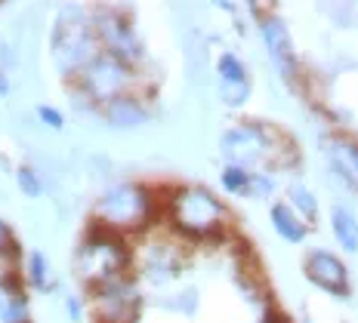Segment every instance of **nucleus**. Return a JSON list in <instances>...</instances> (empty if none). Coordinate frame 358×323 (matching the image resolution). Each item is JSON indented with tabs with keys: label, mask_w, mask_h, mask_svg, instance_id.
I'll return each mask as SVG.
<instances>
[{
	"label": "nucleus",
	"mask_w": 358,
	"mask_h": 323,
	"mask_svg": "<svg viewBox=\"0 0 358 323\" xmlns=\"http://www.w3.org/2000/svg\"><path fill=\"white\" fill-rule=\"evenodd\" d=\"M272 225H275V231H278L285 240H290V243H300V240L306 237V225L296 219V213L290 206L285 204H278L272 209Z\"/></svg>",
	"instance_id": "obj_12"
},
{
	"label": "nucleus",
	"mask_w": 358,
	"mask_h": 323,
	"mask_svg": "<svg viewBox=\"0 0 358 323\" xmlns=\"http://www.w3.org/2000/svg\"><path fill=\"white\" fill-rule=\"evenodd\" d=\"M102 222H108L111 228H139L152 219V194H145L143 188H115L102 197L99 204Z\"/></svg>",
	"instance_id": "obj_4"
},
{
	"label": "nucleus",
	"mask_w": 358,
	"mask_h": 323,
	"mask_svg": "<svg viewBox=\"0 0 358 323\" xmlns=\"http://www.w3.org/2000/svg\"><path fill=\"white\" fill-rule=\"evenodd\" d=\"M275 139H281V133L272 130V126H238V130L222 136V151L232 160V167H241V170L253 167L259 160L285 163L281 148L290 151V145H275Z\"/></svg>",
	"instance_id": "obj_2"
},
{
	"label": "nucleus",
	"mask_w": 358,
	"mask_h": 323,
	"mask_svg": "<svg viewBox=\"0 0 358 323\" xmlns=\"http://www.w3.org/2000/svg\"><path fill=\"white\" fill-rule=\"evenodd\" d=\"M0 253H10V259H16V255H19V246H16V240H13L10 228H6L3 222H0Z\"/></svg>",
	"instance_id": "obj_16"
},
{
	"label": "nucleus",
	"mask_w": 358,
	"mask_h": 323,
	"mask_svg": "<svg viewBox=\"0 0 358 323\" xmlns=\"http://www.w3.org/2000/svg\"><path fill=\"white\" fill-rule=\"evenodd\" d=\"M41 117L47 120L50 126H56V130L62 126V114H59V111H53V108H41Z\"/></svg>",
	"instance_id": "obj_19"
},
{
	"label": "nucleus",
	"mask_w": 358,
	"mask_h": 323,
	"mask_svg": "<svg viewBox=\"0 0 358 323\" xmlns=\"http://www.w3.org/2000/svg\"><path fill=\"white\" fill-rule=\"evenodd\" d=\"M19 185H22V191H25V194H41V185H37L34 170H28V167L19 172Z\"/></svg>",
	"instance_id": "obj_17"
},
{
	"label": "nucleus",
	"mask_w": 358,
	"mask_h": 323,
	"mask_svg": "<svg viewBox=\"0 0 358 323\" xmlns=\"http://www.w3.org/2000/svg\"><path fill=\"white\" fill-rule=\"evenodd\" d=\"M222 182H226L229 191H248V182H250V172L241 170V167H229L222 172Z\"/></svg>",
	"instance_id": "obj_15"
},
{
	"label": "nucleus",
	"mask_w": 358,
	"mask_h": 323,
	"mask_svg": "<svg viewBox=\"0 0 358 323\" xmlns=\"http://www.w3.org/2000/svg\"><path fill=\"white\" fill-rule=\"evenodd\" d=\"M133 71L130 65L121 62L117 56H111V52H99V56L93 59V62L84 68V87L90 96H96V99H106L115 102L121 99V96H127V84H130Z\"/></svg>",
	"instance_id": "obj_5"
},
{
	"label": "nucleus",
	"mask_w": 358,
	"mask_h": 323,
	"mask_svg": "<svg viewBox=\"0 0 358 323\" xmlns=\"http://www.w3.org/2000/svg\"><path fill=\"white\" fill-rule=\"evenodd\" d=\"M306 277H309L312 283H318L322 290L327 292H337V296H346L349 290V280H346V268H343V262L337 255L324 253V250H315L306 255Z\"/></svg>",
	"instance_id": "obj_7"
},
{
	"label": "nucleus",
	"mask_w": 358,
	"mask_h": 323,
	"mask_svg": "<svg viewBox=\"0 0 358 323\" xmlns=\"http://www.w3.org/2000/svg\"><path fill=\"white\" fill-rule=\"evenodd\" d=\"M31 280L37 287H43V255L41 253H31Z\"/></svg>",
	"instance_id": "obj_18"
},
{
	"label": "nucleus",
	"mask_w": 358,
	"mask_h": 323,
	"mask_svg": "<svg viewBox=\"0 0 358 323\" xmlns=\"http://www.w3.org/2000/svg\"><path fill=\"white\" fill-rule=\"evenodd\" d=\"M263 37H266L268 52H272V59L281 68V74H285V77H294L296 62H294V47H290L287 28L281 25L278 19H263Z\"/></svg>",
	"instance_id": "obj_8"
},
{
	"label": "nucleus",
	"mask_w": 358,
	"mask_h": 323,
	"mask_svg": "<svg viewBox=\"0 0 358 323\" xmlns=\"http://www.w3.org/2000/svg\"><path fill=\"white\" fill-rule=\"evenodd\" d=\"M170 216L176 228L192 237H213L220 234L226 222V209L207 188H182L170 200Z\"/></svg>",
	"instance_id": "obj_1"
},
{
	"label": "nucleus",
	"mask_w": 358,
	"mask_h": 323,
	"mask_svg": "<svg viewBox=\"0 0 358 323\" xmlns=\"http://www.w3.org/2000/svg\"><path fill=\"white\" fill-rule=\"evenodd\" d=\"M220 80H222V96L226 102L241 105L250 96V80L244 74V65L235 56H222L220 59Z\"/></svg>",
	"instance_id": "obj_9"
},
{
	"label": "nucleus",
	"mask_w": 358,
	"mask_h": 323,
	"mask_svg": "<svg viewBox=\"0 0 358 323\" xmlns=\"http://www.w3.org/2000/svg\"><path fill=\"white\" fill-rule=\"evenodd\" d=\"M99 292V317L102 323H133L136 320V292L124 287L121 280H111L96 287Z\"/></svg>",
	"instance_id": "obj_6"
},
{
	"label": "nucleus",
	"mask_w": 358,
	"mask_h": 323,
	"mask_svg": "<svg viewBox=\"0 0 358 323\" xmlns=\"http://www.w3.org/2000/svg\"><path fill=\"white\" fill-rule=\"evenodd\" d=\"M327 157H331L337 176L346 179V185L358 191V145L355 142H346V139L327 142Z\"/></svg>",
	"instance_id": "obj_10"
},
{
	"label": "nucleus",
	"mask_w": 358,
	"mask_h": 323,
	"mask_svg": "<svg viewBox=\"0 0 358 323\" xmlns=\"http://www.w3.org/2000/svg\"><path fill=\"white\" fill-rule=\"evenodd\" d=\"M19 323H28V320H19Z\"/></svg>",
	"instance_id": "obj_21"
},
{
	"label": "nucleus",
	"mask_w": 358,
	"mask_h": 323,
	"mask_svg": "<svg viewBox=\"0 0 358 323\" xmlns=\"http://www.w3.org/2000/svg\"><path fill=\"white\" fill-rule=\"evenodd\" d=\"M106 117L115 126H136V123H143L145 120V111H143V105L133 99V96H121V99L106 105Z\"/></svg>",
	"instance_id": "obj_11"
},
{
	"label": "nucleus",
	"mask_w": 358,
	"mask_h": 323,
	"mask_svg": "<svg viewBox=\"0 0 358 323\" xmlns=\"http://www.w3.org/2000/svg\"><path fill=\"white\" fill-rule=\"evenodd\" d=\"M334 234L346 250H358V222L352 213H346V209H334Z\"/></svg>",
	"instance_id": "obj_13"
},
{
	"label": "nucleus",
	"mask_w": 358,
	"mask_h": 323,
	"mask_svg": "<svg viewBox=\"0 0 358 323\" xmlns=\"http://www.w3.org/2000/svg\"><path fill=\"white\" fill-rule=\"evenodd\" d=\"M290 200H294V206L300 209V213H303L309 222L318 216V204H315V197H312V194L306 191L303 185H294V188H290Z\"/></svg>",
	"instance_id": "obj_14"
},
{
	"label": "nucleus",
	"mask_w": 358,
	"mask_h": 323,
	"mask_svg": "<svg viewBox=\"0 0 358 323\" xmlns=\"http://www.w3.org/2000/svg\"><path fill=\"white\" fill-rule=\"evenodd\" d=\"M6 93V80H0V96H3Z\"/></svg>",
	"instance_id": "obj_20"
},
{
	"label": "nucleus",
	"mask_w": 358,
	"mask_h": 323,
	"mask_svg": "<svg viewBox=\"0 0 358 323\" xmlns=\"http://www.w3.org/2000/svg\"><path fill=\"white\" fill-rule=\"evenodd\" d=\"M96 40L99 37H93L87 22L71 19V13H62V19L53 28V56L59 68L74 71L90 65L96 59Z\"/></svg>",
	"instance_id": "obj_3"
}]
</instances>
